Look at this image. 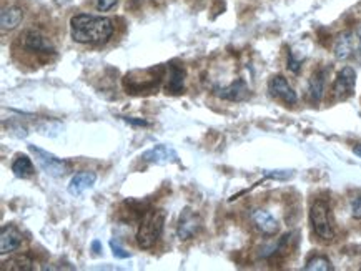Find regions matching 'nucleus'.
Listing matches in <instances>:
<instances>
[{"instance_id": "nucleus-1", "label": "nucleus", "mask_w": 361, "mask_h": 271, "mask_svg": "<svg viewBox=\"0 0 361 271\" xmlns=\"http://www.w3.org/2000/svg\"><path fill=\"white\" fill-rule=\"evenodd\" d=\"M114 34V22L109 17L78 13L71 18V35L77 44H105Z\"/></svg>"}, {"instance_id": "nucleus-2", "label": "nucleus", "mask_w": 361, "mask_h": 271, "mask_svg": "<svg viewBox=\"0 0 361 271\" xmlns=\"http://www.w3.org/2000/svg\"><path fill=\"white\" fill-rule=\"evenodd\" d=\"M169 70L166 65H157L143 70H132L125 75L123 89L130 95H150L160 89L165 73Z\"/></svg>"}, {"instance_id": "nucleus-3", "label": "nucleus", "mask_w": 361, "mask_h": 271, "mask_svg": "<svg viewBox=\"0 0 361 271\" xmlns=\"http://www.w3.org/2000/svg\"><path fill=\"white\" fill-rule=\"evenodd\" d=\"M165 227V211L159 208H150L142 215L140 225L137 232V245L142 250H150L160 240Z\"/></svg>"}, {"instance_id": "nucleus-4", "label": "nucleus", "mask_w": 361, "mask_h": 271, "mask_svg": "<svg viewBox=\"0 0 361 271\" xmlns=\"http://www.w3.org/2000/svg\"><path fill=\"white\" fill-rule=\"evenodd\" d=\"M310 223H312L314 235L320 238V240L333 241V238H335V227H333L330 205L325 200L313 201L312 208H310Z\"/></svg>"}, {"instance_id": "nucleus-5", "label": "nucleus", "mask_w": 361, "mask_h": 271, "mask_svg": "<svg viewBox=\"0 0 361 271\" xmlns=\"http://www.w3.org/2000/svg\"><path fill=\"white\" fill-rule=\"evenodd\" d=\"M29 150L35 157V162L40 167L42 172H45L47 175L54 178H60V177H66L67 173L71 172V163H68L67 160L55 157L54 153H49L47 150H42L35 145H29Z\"/></svg>"}, {"instance_id": "nucleus-6", "label": "nucleus", "mask_w": 361, "mask_h": 271, "mask_svg": "<svg viewBox=\"0 0 361 271\" xmlns=\"http://www.w3.org/2000/svg\"><path fill=\"white\" fill-rule=\"evenodd\" d=\"M202 229V218L198 217V213L190 206H185L178 217L177 223V237L178 240L188 241L193 237L198 235V232Z\"/></svg>"}, {"instance_id": "nucleus-7", "label": "nucleus", "mask_w": 361, "mask_h": 271, "mask_svg": "<svg viewBox=\"0 0 361 271\" xmlns=\"http://www.w3.org/2000/svg\"><path fill=\"white\" fill-rule=\"evenodd\" d=\"M20 39H22V47L30 53L52 57V55H55V52H57L54 47V44L50 42V39H47L44 34H40L39 30L25 32Z\"/></svg>"}, {"instance_id": "nucleus-8", "label": "nucleus", "mask_w": 361, "mask_h": 271, "mask_svg": "<svg viewBox=\"0 0 361 271\" xmlns=\"http://www.w3.org/2000/svg\"><path fill=\"white\" fill-rule=\"evenodd\" d=\"M356 72L351 67H343L338 72L335 82H333V95L338 100H346L355 94Z\"/></svg>"}, {"instance_id": "nucleus-9", "label": "nucleus", "mask_w": 361, "mask_h": 271, "mask_svg": "<svg viewBox=\"0 0 361 271\" xmlns=\"http://www.w3.org/2000/svg\"><path fill=\"white\" fill-rule=\"evenodd\" d=\"M214 94L221 100H228V102H243L250 96V89L247 82L238 79L231 82L230 85H215Z\"/></svg>"}, {"instance_id": "nucleus-10", "label": "nucleus", "mask_w": 361, "mask_h": 271, "mask_svg": "<svg viewBox=\"0 0 361 271\" xmlns=\"http://www.w3.org/2000/svg\"><path fill=\"white\" fill-rule=\"evenodd\" d=\"M268 92H270L271 96H275L276 100H281V102L286 105H295L298 102L296 92L291 89L288 80H286L283 75L271 77L270 82H268Z\"/></svg>"}, {"instance_id": "nucleus-11", "label": "nucleus", "mask_w": 361, "mask_h": 271, "mask_svg": "<svg viewBox=\"0 0 361 271\" xmlns=\"http://www.w3.org/2000/svg\"><path fill=\"white\" fill-rule=\"evenodd\" d=\"M22 241H24V237H22L20 229H18L16 225H4L2 229H0V253H13V251L20 248Z\"/></svg>"}, {"instance_id": "nucleus-12", "label": "nucleus", "mask_w": 361, "mask_h": 271, "mask_svg": "<svg viewBox=\"0 0 361 271\" xmlns=\"http://www.w3.org/2000/svg\"><path fill=\"white\" fill-rule=\"evenodd\" d=\"M142 160L147 163L155 165H166V163H178V155L172 146L169 145H155L154 149L147 150L142 153Z\"/></svg>"}, {"instance_id": "nucleus-13", "label": "nucleus", "mask_w": 361, "mask_h": 271, "mask_svg": "<svg viewBox=\"0 0 361 271\" xmlns=\"http://www.w3.org/2000/svg\"><path fill=\"white\" fill-rule=\"evenodd\" d=\"M252 222L255 225V228L267 237H275L276 233L280 232L279 220L273 217L270 211L267 210H253Z\"/></svg>"}, {"instance_id": "nucleus-14", "label": "nucleus", "mask_w": 361, "mask_h": 271, "mask_svg": "<svg viewBox=\"0 0 361 271\" xmlns=\"http://www.w3.org/2000/svg\"><path fill=\"white\" fill-rule=\"evenodd\" d=\"M356 30L355 32H343L341 35H338L335 47H333V52H335V57L338 61H350V58L355 57L356 50Z\"/></svg>"}, {"instance_id": "nucleus-15", "label": "nucleus", "mask_w": 361, "mask_h": 271, "mask_svg": "<svg viewBox=\"0 0 361 271\" xmlns=\"http://www.w3.org/2000/svg\"><path fill=\"white\" fill-rule=\"evenodd\" d=\"M166 67H169V79H166V85H165L166 94H172V95L183 94L185 77H187L185 68L175 62H170Z\"/></svg>"}, {"instance_id": "nucleus-16", "label": "nucleus", "mask_w": 361, "mask_h": 271, "mask_svg": "<svg viewBox=\"0 0 361 271\" xmlns=\"http://www.w3.org/2000/svg\"><path fill=\"white\" fill-rule=\"evenodd\" d=\"M97 175L94 172H78L72 177L71 183H68V193L73 196H80L89 188L95 185Z\"/></svg>"}, {"instance_id": "nucleus-17", "label": "nucleus", "mask_w": 361, "mask_h": 271, "mask_svg": "<svg viewBox=\"0 0 361 271\" xmlns=\"http://www.w3.org/2000/svg\"><path fill=\"white\" fill-rule=\"evenodd\" d=\"M326 84V68H320L312 75V79L308 82V96L312 100V103H320L323 99V92H325Z\"/></svg>"}, {"instance_id": "nucleus-18", "label": "nucleus", "mask_w": 361, "mask_h": 271, "mask_svg": "<svg viewBox=\"0 0 361 271\" xmlns=\"http://www.w3.org/2000/svg\"><path fill=\"white\" fill-rule=\"evenodd\" d=\"M24 20V11L20 7H8L4 8L2 15H0V25H2V32H11L20 25Z\"/></svg>"}, {"instance_id": "nucleus-19", "label": "nucleus", "mask_w": 361, "mask_h": 271, "mask_svg": "<svg viewBox=\"0 0 361 271\" xmlns=\"http://www.w3.org/2000/svg\"><path fill=\"white\" fill-rule=\"evenodd\" d=\"M12 172L18 178H30L34 175V163L27 155L18 153L12 162Z\"/></svg>"}, {"instance_id": "nucleus-20", "label": "nucleus", "mask_w": 361, "mask_h": 271, "mask_svg": "<svg viewBox=\"0 0 361 271\" xmlns=\"http://www.w3.org/2000/svg\"><path fill=\"white\" fill-rule=\"evenodd\" d=\"M32 260L27 255H17L8 258V261H4L2 270H17V271H30L34 266H32Z\"/></svg>"}, {"instance_id": "nucleus-21", "label": "nucleus", "mask_w": 361, "mask_h": 271, "mask_svg": "<svg viewBox=\"0 0 361 271\" xmlns=\"http://www.w3.org/2000/svg\"><path fill=\"white\" fill-rule=\"evenodd\" d=\"M307 271H333V265L331 261L326 258V256H312L307 261V265H305V268Z\"/></svg>"}, {"instance_id": "nucleus-22", "label": "nucleus", "mask_w": 361, "mask_h": 271, "mask_svg": "<svg viewBox=\"0 0 361 271\" xmlns=\"http://www.w3.org/2000/svg\"><path fill=\"white\" fill-rule=\"evenodd\" d=\"M110 248H112V253H114V256H117V258H120V260L130 258V253H128V251L125 250L122 245H120L118 240H115V238L110 240Z\"/></svg>"}, {"instance_id": "nucleus-23", "label": "nucleus", "mask_w": 361, "mask_h": 271, "mask_svg": "<svg viewBox=\"0 0 361 271\" xmlns=\"http://www.w3.org/2000/svg\"><path fill=\"white\" fill-rule=\"evenodd\" d=\"M351 217L355 220H361V193L351 201Z\"/></svg>"}, {"instance_id": "nucleus-24", "label": "nucleus", "mask_w": 361, "mask_h": 271, "mask_svg": "<svg viewBox=\"0 0 361 271\" xmlns=\"http://www.w3.org/2000/svg\"><path fill=\"white\" fill-rule=\"evenodd\" d=\"M117 2L118 0H97L95 7L99 12H109L110 8L117 6Z\"/></svg>"}, {"instance_id": "nucleus-25", "label": "nucleus", "mask_w": 361, "mask_h": 271, "mask_svg": "<svg viewBox=\"0 0 361 271\" xmlns=\"http://www.w3.org/2000/svg\"><path fill=\"white\" fill-rule=\"evenodd\" d=\"M288 68L293 73H298L300 68H302V61H296L293 53H290V57H288Z\"/></svg>"}, {"instance_id": "nucleus-26", "label": "nucleus", "mask_w": 361, "mask_h": 271, "mask_svg": "<svg viewBox=\"0 0 361 271\" xmlns=\"http://www.w3.org/2000/svg\"><path fill=\"white\" fill-rule=\"evenodd\" d=\"M122 118L133 127H150V123H148L147 120H143V118H133V117H122Z\"/></svg>"}, {"instance_id": "nucleus-27", "label": "nucleus", "mask_w": 361, "mask_h": 271, "mask_svg": "<svg viewBox=\"0 0 361 271\" xmlns=\"http://www.w3.org/2000/svg\"><path fill=\"white\" fill-rule=\"evenodd\" d=\"M356 37H358V40H356V50H355V57L353 58L361 65V27L358 30H356Z\"/></svg>"}, {"instance_id": "nucleus-28", "label": "nucleus", "mask_w": 361, "mask_h": 271, "mask_svg": "<svg viewBox=\"0 0 361 271\" xmlns=\"http://www.w3.org/2000/svg\"><path fill=\"white\" fill-rule=\"evenodd\" d=\"M92 248H94V251H95V253H100V250H102V246H100V241H99V240H95L94 243H92Z\"/></svg>"}, {"instance_id": "nucleus-29", "label": "nucleus", "mask_w": 361, "mask_h": 271, "mask_svg": "<svg viewBox=\"0 0 361 271\" xmlns=\"http://www.w3.org/2000/svg\"><path fill=\"white\" fill-rule=\"evenodd\" d=\"M353 151H355V155H358V157L361 158V144L355 145V146H353Z\"/></svg>"}]
</instances>
